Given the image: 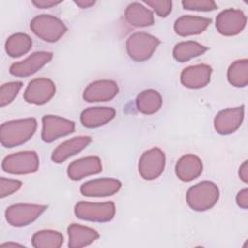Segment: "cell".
<instances>
[{
    "label": "cell",
    "instance_id": "6da1fadb",
    "mask_svg": "<svg viewBox=\"0 0 248 248\" xmlns=\"http://www.w3.org/2000/svg\"><path fill=\"white\" fill-rule=\"evenodd\" d=\"M36 129L37 120L32 117L4 122L0 127L1 144L7 148L19 146L32 138Z\"/></svg>",
    "mask_w": 248,
    "mask_h": 248
},
{
    "label": "cell",
    "instance_id": "7a4b0ae2",
    "mask_svg": "<svg viewBox=\"0 0 248 248\" xmlns=\"http://www.w3.org/2000/svg\"><path fill=\"white\" fill-rule=\"evenodd\" d=\"M220 191L212 181H202L191 188L186 193V202L195 211H205L212 208L218 202Z\"/></svg>",
    "mask_w": 248,
    "mask_h": 248
},
{
    "label": "cell",
    "instance_id": "3957f363",
    "mask_svg": "<svg viewBox=\"0 0 248 248\" xmlns=\"http://www.w3.org/2000/svg\"><path fill=\"white\" fill-rule=\"evenodd\" d=\"M32 32L47 43L57 42L67 32V26L58 17L51 15H39L30 21Z\"/></svg>",
    "mask_w": 248,
    "mask_h": 248
},
{
    "label": "cell",
    "instance_id": "277c9868",
    "mask_svg": "<svg viewBox=\"0 0 248 248\" xmlns=\"http://www.w3.org/2000/svg\"><path fill=\"white\" fill-rule=\"evenodd\" d=\"M160 43V40L153 35L145 32H136L128 37L126 50L132 60L143 62L153 55Z\"/></svg>",
    "mask_w": 248,
    "mask_h": 248
},
{
    "label": "cell",
    "instance_id": "5b68a950",
    "mask_svg": "<svg viewBox=\"0 0 248 248\" xmlns=\"http://www.w3.org/2000/svg\"><path fill=\"white\" fill-rule=\"evenodd\" d=\"M74 212L78 219L90 222L105 223L109 222L114 217L115 204L111 201L105 202H90L80 201L75 205Z\"/></svg>",
    "mask_w": 248,
    "mask_h": 248
},
{
    "label": "cell",
    "instance_id": "8992f818",
    "mask_svg": "<svg viewBox=\"0 0 248 248\" xmlns=\"http://www.w3.org/2000/svg\"><path fill=\"white\" fill-rule=\"evenodd\" d=\"M40 161L35 151L25 150L6 156L2 161V170L12 174H29L36 172Z\"/></svg>",
    "mask_w": 248,
    "mask_h": 248
},
{
    "label": "cell",
    "instance_id": "52a82bcc",
    "mask_svg": "<svg viewBox=\"0 0 248 248\" xmlns=\"http://www.w3.org/2000/svg\"><path fill=\"white\" fill-rule=\"evenodd\" d=\"M46 209L47 206L43 204L16 203L7 207L5 217L13 227H25L37 220Z\"/></svg>",
    "mask_w": 248,
    "mask_h": 248
},
{
    "label": "cell",
    "instance_id": "ba28073f",
    "mask_svg": "<svg viewBox=\"0 0 248 248\" xmlns=\"http://www.w3.org/2000/svg\"><path fill=\"white\" fill-rule=\"evenodd\" d=\"M166 165L165 153L158 147H153L142 153L139 161V173L145 180H154L164 171Z\"/></svg>",
    "mask_w": 248,
    "mask_h": 248
},
{
    "label": "cell",
    "instance_id": "9c48e42d",
    "mask_svg": "<svg viewBox=\"0 0 248 248\" xmlns=\"http://www.w3.org/2000/svg\"><path fill=\"white\" fill-rule=\"evenodd\" d=\"M75 132V122L57 115L46 114L42 118V140L45 142H52L58 138Z\"/></svg>",
    "mask_w": 248,
    "mask_h": 248
},
{
    "label": "cell",
    "instance_id": "30bf717a",
    "mask_svg": "<svg viewBox=\"0 0 248 248\" xmlns=\"http://www.w3.org/2000/svg\"><path fill=\"white\" fill-rule=\"evenodd\" d=\"M247 17L238 9H226L218 14L215 20L217 31L223 36H235L246 26Z\"/></svg>",
    "mask_w": 248,
    "mask_h": 248
},
{
    "label": "cell",
    "instance_id": "8fae6325",
    "mask_svg": "<svg viewBox=\"0 0 248 248\" xmlns=\"http://www.w3.org/2000/svg\"><path fill=\"white\" fill-rule=\"evenodd\" d=\"M54 82L46 78H39L31 80L23 94L24 100L33 105H44L49 102L55 95Z\"/></svg>",
    "mask_w": 248,
    "mask_h": 248
},
{
    "label": "cell",
    "instance_id": "7c38bea8",
    "mask_svg": "<svg viewBox=\"0 0 248 248\" xmlns=\"http://www.w3.org/2000/svg\"><path fill=\"white\" fill-rule=\"evenodd\" d=\"M53 57L50 51H36L26 59L13 63L9 69L11 75L19 78L29 77L37 73L45 65H46Z\"/></svg>",
    "mask_w": 248,
    "mask_h": 248
},
{
    "label": "cell",
    "instance_id": "4fadbf2b",
    "mask_svg": "<svg viewBox=\"0 0 248 248\" xmlns=\"http://www.w3.org/2000/svg\"><path fill=\"white\" fill-rule=\"evenodd\" d=\"M244 119V106L228 108L219 111L214 118V129L220 135L234 133Z\"/></svg>",
    "mask_w": 248,
    "mask_h": 248
},
{
    "label": "cell",
    "instance_id": "5bb4252c",
    "mask_svg": "<svg viewBox=\"0 0 248 248\" xmlns=\"http://www.w3.org/2000/svg\"><path fill=\"white\" fill-rule=\"evenodd\" d=\"M118 84L110 79H99L89 83L83 91L82 98L88 103L108 102L118 94Z\"/></svg>",
    "mask_w": 248,
    "mask_h": 248
},
{
    "label": "cell",
    "instance_id": "9a60e30c",
    "mask_svg": "<svg viewBox=\"0 0 248 248\" xmlns=\"http://www.w3.org/2000/svg\"><path fill=\"white\" fill-rule=\"evenodd\" d=\"M212 68L206 64H198L186 67L180 74L183 86L190 89H200L210 82Z\"/></svg>",
    "mask_w": 248,
    "mask_h": 248
},
{
    "label": "cell",
    "instance_id": "2e32d148",
    "mask_svg": "<svg viewBox=\"0 0 248 248\" xmlns=\"http://www.w3.org/2000/svg\"><path fill=\"white\" fill-rule=\"evenodd\" d=\"M121 185V182L115 178H97L83 183L80 186V193L85 197H108L116 194Z\"/></svg>",
    "mask_w": 248,
    "mask_h": 248
},
{
    "label": "cell",
    "instance_id": "e0dca14e",
    "mask_svg": "<svg viewBox=\"0 0 248 248\" xmlns=\"http://www.w3.org/2000/svg\"><path fill=\"white\" fill-rule=\"evenodd\" d=\"M102 171V162L97 156L83 157L73 161L67 169V174L72 180H80L86 176Z\"/></svg>",
    "mask_w": 248,
    "mask_h": 248
},
{
    "label": "cell",
    "instance_id": "ac0fdd59",
    "mask_svg": "<svg viewBox=\"0 0 248 248\" xmlns=\"http://www.w3.org/2000/svg\"><path fill=\"white\" fill-rule=\"evenodd\" d=\"M92 141L89 136H78L60 143L52 152L51 160L54 163H62L70 157L82 151Z\"/></svg>",
    "mask_w": 248,
    "mask_h": 248
},
{
    "label": "cell",
    "instance_id": "d6986e66",
    "mask_svg": "<svg viewBox=\"0 0 248 248\" xmlns=\"http://www.w3.org/2000/svg\"><path fill=\"white\" fill-rule=\"evenodd\" d=\"M115 114V109L110 107H91L81 112L80 122L85 128H99L111 121Z\"/></svg>",
    "mask_w": 248,
    "mask_h": 248
},
{
    "label": "cell",
    "instance_id": "ffe728a7",
    "mask_svg": "<svg viewBox=\"0 0 248 248\" xmlns=\"http://www.w3.org/2000/svg\"><path fill=\"white\" fill-rule=\"evenodd\" d=\"M211 23V19L197 16H182L178 17L173 25L175 33L182 37L198 35L202 33Z\"/></svg>",
    "mask_w": 248,
    "mask_h": 248
},
{
    "label": "cell",
    "instance_id": "44dd1931",
    "mask_svg": "<svg viewBox=\"0 0 248 248\" xmlns=\"http://www.w3.org/2000/svg\"><path fill=\"white\" fill-rule=\"evenodd\" d=\"M202 162L195 154L183 155L175 165L176 176L184 182L198 178L202 172Z\"/></svg>",
    "mask_w": 248,
    "mask_h": 248
},
{
    "label": "cell",
    "instance_id": "7402d4cb",
    "mask_svg": "<svg viewBox=\"0 0 248 248\" xmlns=\"http://www.w3.org/2000/svg\"><path fill=\"white\" fill-rule=\"evenodd\" d=\"M67 231L69 235L68 246L70 248H81L88 246L100 236L96 230L76 223L71 224Z\"/></svg>",
    "mask_w": 248,
    "mask_h": 248
},
{
    "label": "cell",
    "instance_id": "603a6c76",
    "mask_svg": "<svg viewBox=\"0 0 248 248\" xmlns=\"http://www.w3.org/2000/svg\"><path fill=\"white\" fill-rule=\"evenodd\" d=\"M125 18L134 27H147L154 23L153 13L139 2H134L127 6Z\"/></svg>",
    "mask_w": 248,
    "mask_h": 248
},
{
    "label": "cell",
    "instance_id": "cb8c5ba5",
    "mask_svg": "<svg viewBox=\"0 0 248 248\" xmlns=\"http://www.w3.org/2000/svg\"><path fill=\"white\" fill-rule=\"evenodd\" d=\"M162 104V96L155 89H145L141 91L136 99L137 109L145 115L156 113L161 108Z\"/></svg>",
    "mask_w": 248,
    "mask_h": 248
},
{
    "label": "cell",
    "instance_id": "d4e9b609",
    "mask_svg": "<svg viewBox=\"0 0 248 248\" xmlns=\"http://www.w3.org/2000/svg\"><path fill=\"white\" fill-rule=\"evenodd\" d=\"M208 47L194 41L180 42L176 44L172 50V55L174 59L178 62H187L192 58L202 55L207 51Z\"/></svg>",
    "mask_w": 248,
    "mask_h": 248
},
{
    "label": "cell",
    "instance_id": "484cf974",
    "mask_svg": "<svg viewBox=\"0 0 248 248\" xmlns=\"http://www.w3.org/2000/svg\"><path fill=\"white\" fill-rule=\"evenodd\" d=\"M32 47V39L25 33H16L11 35L5 43L7 54L16 58L26 54Z\"/></svg>",
    "mask_w": 248,
    "mask_h": 248
},
{
    "label": "cell",
    "instance_id": "4316f807",
    "mask_svg": "<svg viewBox=\"0 0 248 248\" xmlns=\"http://www.w3.org/2000/svg\"><path fill=\"white\" fill-rule=\"evenodd\" d=\"M31 240L35 248H59L64 242V237L57 231L41 230L33 234Z\"/></svg>",
    "mask_w": 248,
    "mask_h": 248
},
{
    "label": "cell",
    "instance_id": "83f0119b",
    "mask_svg": "<svg viewBox=\"0 0 248 248\" xmlns=\"http://www.w3.org/2000/svg\"><path fill=\"white\" fill-rule=\"evenodd\" d=\"M228 81L235 87H245L248 84V60L240 59L232 62L227 72Z\"/></svg>",
    "mask_w": 248,
    "mask_h": 248
},
{
    "label": "cell",
    "instance_id": "f1b7e54d",
    "mask_svg": "<svg viewBox=\"0 0 248 248\" xmlns=\"http://www.w3.org/2000/svg\"><path fill=\"white\" fill-rule=\"evenodd\" d=\"M21 81H12L4 83L0 88V107H5L12 103L17 96L19 90L22 87Z\"/></svg>",
    "mask_w": 248,
    "mask_h": 248
},
{
    "label": "cell",
    "instance_id": "f546056e",
    "mask_svg": "<svg viewBox=\"0 0 248 248\" xmlns=\"http://www.w3.org/2000/svg\"><path fill=\"white\" fill-rule=\"evenodd\" d=\"M185 10L198 12H210L217 9V5L212 0H183L181 2Z\"/></svg>",
    "mask_w": 248,
    "mask_h": 248
},
{
    "label": "cell",
    "instance_id": "4dcf8cb0",
    "mask_svg": "<svg viewBox=\"0 0 248 248\" xmlns=\"http://www.w3.org/2000/svg\"><path fill=\"white\" fill-rule=\"evenodd\" d=\"M144 3L152 8L161 17H166L172 10V2L170 0H147Z\"/></svg>",
    "mask_w": 248,
    "mask_h": 248
},
{
    "label": "cell",
    "instance_id": "1f68e13d",
    "mask_svg": "<svg viewBox=\"0 0 248 248\" xmlns=\"http://www.w3.org/2000/svg\"><path fill=\"white\" fill-rule=\"evenodd\" d=\"M22 186V182L16 179H9L5 177L0 178V197L3 199L7 196L18 191Z\"/></svg>",
    "mask_w": 248,
    "mask_h": 248
},
{
    "label": "cell",
    "instance_id": "d6a6232c",
    "mask_svg": "<svg viewBox=\"0 0 248 248\" xmlns=\"http://www.w3.org/2000/svg\"><path fill=\"white\" fill-rule=\"evenodd\" d=\"M236 203L239 207L243 209L248 208V189L244 188L240 190L236 195Z\"/></svg>",
    "mask_w": 248,
    "mask_h": 248
},
{
    "label": "cell",
    "instance_id": "836d02e7",
    "mask_svg": "<svg viewBox=\"0 0 248 248\" xmlns=\"http://www.w3.org/2000/svg\"><path fill=\"white\" fill-rule=\"evenodd\" d=\"M60 3H62L61 0L59 1H55V0H33L32 4L39 8V9H49L51 7L57 6Z\"/></svg>",
    "mask_w": 248,
    "mask_h": 248
},
{
    "label": "cell",
    "instance_id": "e575fe53",
    "mask_svg": "<svg viewBox=\"0 0 248 248\" xmlns=\"http://www.w3.org/2000/svg\"><path fill=\"white\" fill-rule=\"evenodd\" d=\"M238 175L240 177V179L244 182L247 183L248 182V161H244L242 163V165L239 167V170H238Z\"/></svg>",
    "mask_w": 248,
    "mask_h": 248
},
{
    "label": "cell",
    "instance_id": "d590c367",
    "mask_svg": "<svg viewBox=\"0 0 248 248\" xmlns=\"http://www.w3.org/2000/svg\"><path fill=\"white\" fill-rule=\"evenodd\" d=\"M74 3L81 9H86L95 5L96 2L93 0H78V1H74Z\"/></svg>",
    "mask_w": 248,
    "mask_h": 248
},
{
    "label": "cell",
    "instance_id": "8d00e7d4",
    "mask_svg": "<svg viewBox=\"0 0 248 248\" xmlns=\"http://www.w3.org/2000/svg\"><path fill=\"white\" fill-rule=\"evenodd\" d=\"M11 246H20V247H22L23 245H21V244H18V243H14V242H8V243H3V244H1V248H3V247H11Z\"/></svg>",
    "mask_w": 248,
    "mask_h": 248
}]
</instances>
